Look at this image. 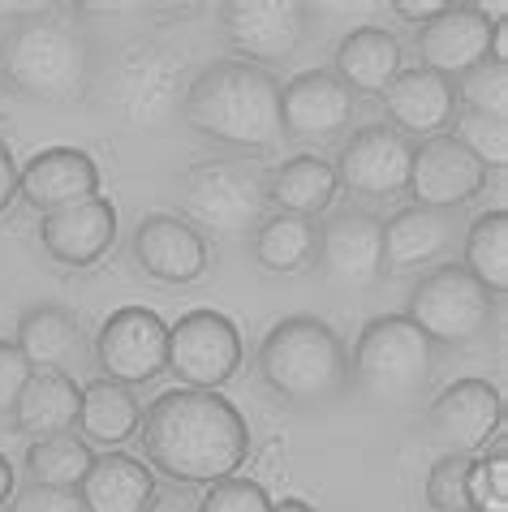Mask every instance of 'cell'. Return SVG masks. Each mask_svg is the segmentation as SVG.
Here are the masks:
<instances>
[{
	"mask_svg": "<svg viewBox=\"0 0 508 512\" xmlns=\"http://www.w3.org/2000/svg\"><path fill=\"white\" fill-rule=\"evenodd\" d=\"M143 461L173 487H211L233 478L250 457V426L229 396L173 388L160 392L138 422Z\"/></svg>",
	"mask_w": 508,
	"mask_h": 512,
	"instance_id": "cell-1",
	"label": "cell"
},
{
	"mask_svg": "<svg viewBox=\"0 0 508 512\" xmlns=\"http://www.w3.org/2000/svg\"><path fill=\"white\" fill-rule=\"evenodd\" d=\"M181 121L229 155L259 164L285 142L280 134V78L272 69L233 61V56L211 61L194 69L186 99H181Z\"/></svg>",
	"mask_w": 508,
	"mask_h": 512,
	"instance_id": "cell-2",
	"label": "cell"
},
{
	"mask_svg": "<svg viewBox=\"0 0 508 512\" xmlns=\"http://www.w3.org/2000/svg\"><path fill=\"white\" fill-rule=\"evenodd\" d=\"M0 82L18 99L74 104L91 95L95 52L74 9H26L0 26Z\"/></svg>",
	"mask_w": 508,
	"mask_h": 512,
	"instance_id": "cell-3",
	"label": "cell"
},
{
	"mask_svg": "<svg viewBox=\"0 0 508 512\" xmlns=\"http://www.w3.org/2000/svg\"><path fill=\"white\" fill-rule=\"evenodd\" d=\"M254 371L267 396L289 409H328L349 396V349L319 315H285L254 349Z\"/></svg>",
	"mask_w": 508,
	"mask_h": 512,
	"instance_id": "cell-4",
	"label": "cell"
},
{
	"mask_svg": "<svg viewBox=\"0 0 508 512\" xmlns=\"http://www.w3.org/2000/svg\"><path fill=\"white\" fill-rule=\"evenodd\" d=\"M435 379V345L405 315H375L349 349V392L362 405L405 414L418 409Z\"/></svg>",
	"mask_w": 508,
	"mask_h": 512,
	"instance_id": "cell-5",
	"label": "cell"
},
{
	"mask_svg": "<svg viewBox=\"0 0 508 512\" xmlns=\"http://www.w3.org/2000/svg\"><path fill=\"white\" fill-rule=\"evenodd\" d=\"M194 69L186 52L155 44V39H134L108 61L104 74H95L91 87H100V104L130 130H168L181 121V99H186Z\"/></svg>",
	"mask_w": 508,
	"mask_h": 512,
	"instance_id": "cell-6",
	"label": "cell"
},
{
	"mask_svg": "<svg viewBox=\"0 0 508 512\" xmlns=\"http://www.w3.org/2000/svg\"><path fill=\"white\" fill-rule=\"evenodd\" d=\"M267 168L242 155L199 160L181 173V220H190L207 241H242L272 216L263 190Z\"/></svg>",
	"mask_w": 508,
	"mask_h": 512,
	"instance_id": "cell-7",
	"label": "cell"
},
{
	"mask_svg": "<svg viewBox=\"0 0 508 512\" xmlns=\"http://www.w3.org/2000/svg\"><path fill=\"white\" fill-rule=\"evenodd\" d=\"M405 319L431 340L435 349H470L487 340L496 323V297L478 284L461 263L427 267L405 302Z\"/></svg>",
	"mask_w": 508,
	"mask_h": 512,
	"instance_id": "cell-8",
	"label": "cell"
},
{
	"mask_svg": "<svg viewBox=\"0 0 508 512\" xmlns=\"http://www.w3.org/2000/svg\"><path fill=\"white\" fill-rule=\"evenodd\" d=\"M328 289L366 293L384 280V216L366 207H332L315 220V263Z\"/></svg>",
	"mask_w": 508,
	"mask_h": 512,
	"instance_id": "cell-9",
	"label": "cell"
},
{
	"mask_svg": "<svg viewBox=\"0 0 508 512\" xmlns=\"http://www.w3.org/2000/svg\"><path fill=\"white\" fill-rule=\"evenodd\" d=\"M220 31L233 61L276 69L289 65L315 31V5L302 0H229L220 5Z\"/></svg>",
	"mask_w": 508,
	"mask_h": 512,
	"instance_id": "cell-10",
	"label": "cell"
},
{
	"mask_svg": "<svg viewBox=\"0 0 508 512\" xmlns=\"http://www.w3.org/2000/svg\"><path fill=\"white\" fill-rule=\"evenodd\" d=\"M242 332L220 310H190L168 327V371L181 388L220 392L242 371Z\"/></svg>",
	"mask_w": 508,
	"mask_h": 512,
	"instance_id": "cell-11",
	"label": "cell"
},
{
	"mask_svg": "<svg viewBox=\"0 0 508 512\" xmlns=\"http://www.w3.org/2000/svg\"><path fill=\"white\" fill-rule=\"evenodd\" d=\"M496 431H504V396L487 379H453L422 414V439L440 457H474Z\"/></svg>",
	"mask_w": 508,
	"mask_h": 512,
	"instance_id": "cell-12",
	"label": "cell"
},
{
	"mask_svg": "<svg viewBox=\"0 0 508 512\" xmlns=\"http://www.w3.org/2000/svg\"><path fill=\"white\" fill-rule=\"evenodd\" d=\"M100 379L121 388H143L168 371V323L147 306H121L100 323L91 345Z\"/></svg>",
	"mask_w": 508,
	"mask_h": 512,
	"instance_id": "cell-13",
	"label": "cell"
},
{
	"mask_svg": "<svg viewBox=\"0 0 508 512\" xmlns=\"http://www.w3.org/2000/svg\"><path fill=\"white\" fill-rule=\"evenodd\" d=\"M409 164H414V142L392 130L388 121H371L349 130L332 173L341 190L366 198V203H388V198L405 194Z\"/></svg>",
	"mask_w": 508,
	"mask_h": 512,
	"instance_id": "cell-14",
	"label": "cell"
},
{
	"mask_svg": "<svg viewBox=\"0 0 508 512\" xmlns=\"http://www.w3.org/2000/svg\"><path fill=\"white\" fill-rule=\"evenodd\" d=\"M354 95L341 87L332 69H302L280 82V134L298 147H319L349 130Z\"/></svg>",
	"mask_w": 508,
	"mask_h": 512,
	"instance_id": "cell-15",
	"label": "cell"
},
{
	"mask_svg": "<svg viewBox=\"0 0 508 512\" xmlns=\"http://www.w3.org/2000/svg\"><path fill=\"white\" fill-rule=\"evenodd\" d=\"M130 254L143 276L160 284H177V289L211 272V241L190 220L173 216V211H151V216L138 220L130 237Z\"/></svg>",
	"mask_w": 508,
	"mask_h": 512,
	"instance_id": "cell-16",
	"label": "cell"
},
{
	"mask_svg": "<svg viewBox=\"0 0 508 512\" xmlns=\"http://www.w3.org/2000/svg\"><path fill=\"white\" fill-rule=\"evenodd\" d=\"M487 168L470 160L448 134L414 142V164H409V203L431 211H461L487 190Z\"/></svg>",
	"mask_w": 508,
	"mask_h": 512,
	"instance_id": "cell-17",
	"label": "cell"
},
{
	"mask_svg": "<svg viewBox=\"0 0 508 512\" xmlns=\"http://www.w3.org/2000/svg\"><path fill=\"white\" fill-rule=\"evenodd\" d=\"M487 31H491V13L483 5L453 0L440 18L418 31L414 39L418 69H431V74L457 82L461 74H470L474 65L487 61Z\"/></svg>",
	"mask_w": 508,
	"mask_h": 512,
	"instance_id": "cell-18",
	"label": "cell"
},
{
	"mask_svg": "<svg viewBox=\"0 0 508 512\" xmlns=\"http://www.w3.org/2000/svg\"><path fill=\"white\" fill-rule=\"evenodd\" d=\"M39 246L61 267H91L117 246V207L104 194L39 216Z\"/></svg>",
	"mask_w": 508,
	"mask_h": 512,
	"instance_id": "cell-19",
	"label": "cell"
},
{
	"mask_svg": "<svg viewBox=\"0 0 508 512\" xmlns=\"http://www.w3.org/2000/svg\"><path fill=\"white\" fill-rule=\"evenodd\" d=\"M100 194V164L78 147H48L18 168V198L39 216Z\"/></svg>",
	"mask_w": 508,
	"mask_h": 512,
	"instance_id": "cell-20",
	"label": "cell"
},
{
	"mask_svg": "<svg viewBox=\"0 0 508 512\" xmlns=\"http://www.w3.org/2000/svg\"><path fill=\"white\" fill-rule=\"evenodd\" d=\"M384 99V117L397 134H405L409 142L448 134V125L457 117V91L453 82L431 74V69H401L392 78V87L379 95Z\"/></svg>",
	"mask_w": 508,
	"mask_h": 512,
	"instance_id": "cell-21",
	"label": "cell"
},
{
	"mask_svg": "<svg viewBox=\"0 0 508 512\" xmlns=\"http://www.w3.org/2000/svg\"><path fill=\"white\" fill-rule=\"evenodd\" d=\"M461 241L457 211L401 207L384 220V272H418V267L444 263V254Z\"/></svg>",
	"mask_w": 508,
	"mask_h": 512,
	"instance_id": "cell-22",
	"label": "cell"
},
{
	"mask_svg": "<svg viewBox=\"0 0 508 512\" xmlns=\"http://www.w3.org/2000/svg\"><path fill=\"white\" fill-rule=\"evenodd\" d=\"M405 61V48L401 39L384 31V26H354L341 44H336V56H332V74L341 78V87L349 95H366V99H379L392 78L401 74Z\"/></svg>",
	"mask_w": 508,
	"mask_h": 512,
	"instance_id": "cell-23",
	"label": "cell"
},
{
	"mask_svg": "<svg viewBox=\"0 0 508 512\" xmlns=\"http://www.w3.org/2000/svg\"><path fill=\"white\" fill-rule=\"evenodd\" d=\"M13 345L22 349V358L31 362V371L65 375L69 366H78V358L87 353V332H82V323L69 306L39 302V306H26L18 315Z\"/></svg>",
	"mask_w": 508,
	"mask_h": 512,
	"instance_id": "cell-24",
	"label": "cell"
},
{
	"mask_svg": "<svg viewBox=\"0 0 508 512\" xmlns=\"http://www.w3.org/2000/svg\"><path fill=\"white\" fill-rule=\"evenodd\" d=\"M263 190H267V207L272 211L302 216V220L328 216L336 194H341L332 160H323L315 151H298V155H289V160H280L276 168H267Z\"/></svg>",
	"mask_w": 508,
	"mask_h": 512,
	"instance_id": "cell-25",
	"label": "cell"
},
{
	"mask_svg": "<svg viewBox=\"0 0 508 512\" xmlns=\"http://www.w3.org/2000/svg\"><path fill=\"white\" fill-rule=\"evenodd\" d=\"M78 396H82V383H74V375L35 371L31 383L18 392V401H13L5 426L13 435H22L26 444L48 435H65L78 422Z\"/></svg>",
	"mask_w": 508,
	"mask_h": 512,
	"instance_id": "cell-26",
	"label": "cell"
},
{
	"mask_svg": "<svg viewBox=\"0 0 508 512\" xmlns=\"http://www.w3.org/2000/svg\"><path fill=\"white\" fill-rule=\"evenodd\" d=\"M155 474L143 457L112 448L104 457H95L87 478L78 487V500L87 512H143L155 500Z\"/></svg>",
	"mask_w": 508,
	"mask_h": 512,
	"instance_id": "cell-27",
	"label": "cell"
},
{
	"mask_svg": "<svg viewBox=\"0 0 508 512\" xmlns=\"http://www.w3.org/2000/svg\"><path fill=\"white\" fill-rule=\"evenodd\" d=\"M138 422H143V405L130 388L121 383H108V379H91L82 383V396H78V422H74V435L87 439L91 448H121L138 435Z\"/></svg>",
	"mask_w": 508,
	"mask_h": 512,
	"instance_id": "cell-28",
	"label": "cell"
},
{
	"mask_svg": "<svg viewBox=\"0 0 508 512\" xmlns=\"http://www.w3.org/2000/svg\"><path fill=\"white\" fill-rule=\"evenodd\" d=\"M250 254H254V263L272 276L306 272V267L315 263V220L272 211V216L250 233Z\"/></svg>",
	"mask_w": 508,
	"mask_h": 512,
	"instance_id": "cell-29",
	"label": "cell"
},
{
	"mask_svg": "<svg viewBox=\"0 0 508 512\" xmlns=\"http://www.w3.org/2000/svg\"><path fill=\"white\" fill-rule=\"evenodd\" d=\"M91 461H95V448L87 439H78L74 431H65V435L31 439L22 452V474H26V482H35V487L78 491Z\"/></svg>",
	"mask_w": 508,
	"mask_h": 512,
	"instance_id": "cell-30",
	"label": "cell"
},
{
	"mask_svg": "<svg viewBox=\"0 0 508 512\" xmlns=\"http://www.w3.org/2000/svg\"><path fill=\"white\" fill-rule=\"evenodd\" d=\"M461 267L496 297L508 293V211H483L461 233Z\"/></svg>",
	"mask_w": 508,
	"mask_h": 512,
	"instance_id": "cell-31",
	"label": "cell"
},
{
	"mask_svg": "<svg viewBox=\"0 0 508 512\" xmlns=\"http://www.w3.org/2000/svg\"><path fill=\"white\" fill-rule=\"evenodd\" d=\"M448 138H453L470 160L483 164L487 173H504V164H508V117H487V112L457 108L453 125H448Z\"/></svg>",
	"mask_w": 508,
	"mask_h": 512,
	"instance_id": "cell-32",
	"label": "cell"
},
{
	"mask_svg": "<svg viewBox=\"0 0 508 512\" xmlns=\"http://www.w3.org/2000/svg\"><path fill=\"white\" fill-rule=\"evenodd\" d=\"M470 512H508V448L504 431L491 435V444L483 448V457L470 461Z\"/></svg>",
	"mask_w": 508,
	"mask_h": 512,
	"instance_id": "cell-33",
	"label": "cell"
},
{
	"mask_svg": "<svg viewBox=\"0 0 508 512\" xmlns=\"http://www.w3.org/2000/svg\"><path fill=\"white\" fill-rule=\"evenodd\" d=\"M453 91H457V108L504 117L508 112V69L483 61V65H474L470 74H461L453 82Z\"/></svg>",
	"mask_w": 508,
	"mask_h": 512,
	"instance_id": "cell-34",
	"label": "cell"
},
{
	"mask_svg": "<svg viewBox=\"0 0 508 512\" xmlns=\"http://www.w3.org/2000/svg\"><path fill=\"white\" fill-rule=\"evenodd\" d=\"M470 461L474 457H440L427 469L422 491H427V504L435 512H470V491H465V482H470Z\"/></svg>",
	"mask_w": 508,
	"mask_h": 512,
	"instance_id": "cell-35",
	"label": "cell"
},
{
	"mask_svg": "<svg viewBox=\"0 0 508 512\" xmlns=\"http://www.w3.org/2000/svg\"><path fill=\"white\" fill-rule=\"evenodd\" d=\"M199 512H272V495L263 482L250 478H220L199 495Z\"/></svg>",
	"mask_w": 508,
	"mask_h": 512,
	"instance_id": "cell-36",
	"label": "cell"
},
{
	"mask_svg": "<svg viewBox=\"0 0 508 512\" xmlns=\"http://www.w3.org/2000/svg\"><path fill=\"white\" fill-rule=\"evenodd\" d=\"M31 362L22 358V349L13 345V340H5L0 336V422L9 418V409H13V401H18V392L31 383Z\"/></svg>",
	"mask_w": 508,
	"mask_h": 512,
	"instance_id": "cell-37",
	"label": "cell"
},
{
	"mask_svg": "<svg viewBox=\"0 0 508 512\" xmlns=\"http://www.w3.org/2000/svg\"><path fill=\"white\" fill-rule=\"evenodd\" d=\"M9 512H87V508H82L78 491H52V487L26 482V487L13 491Z\"/></svg>",
	"mask_w": 508,
	"mask_h": 512,
	"instance_id": "cell-38",
	"label": "cell"
},
{
	"mask_svg": "<svg viewBox=\"0 0 508 512\" xmlns=\"http://www.w3.org/2000/svg\"><path fill=\"white\" fill-rule=\"evenodd\" d=\"M453 5V0H392V13L405 22V26H414V31H422L427 22H435L440 13Z\"/></svg>",
	"mask_w": 508,
	"mask_h": 512,
	"instance_id": "cell-39",
	"label": "cell"
},
{
	"mask_svg": "<svg viewBox=\"0 0 508 512\" xmlns=\"http://www.w3.org/2000/svg\"><path fill=\"white\" fill-rule=\"evenodd\" d=\"M13 203H18V164H13V151L0 138V216H9Z\"/></svg>",
	"mask_w": 508,
	"mask_h": 512,
	"instance_id": "cell-40",
	"label": "cell"
},
{
	"mask_svg": "<svg viewBox=\"0 0 508 512\" xmlns=\"http://www.w3.org/2000/svg\"><path fill=\"white\" fill-rule=\"evenodd\" d=\"M143 512H199V495L186 491V487L155 491V500H151Z\"/></svg>",
	"mask_w": 508,
	"mask_h": 512,
	"instance_id": "cell-41",
	"label": "cell"
},
{
	"mask_svg": "<svg viewBox=\"0 0 508 512\" xmlns=\"http://www.w3.org/2000/svg\"><path fill=\"white\" fill-rule=\"evenodd\" d=\"M487 61L508 69V18H491V31H487Z\"/></svg>",
	"mask_w": 508,
	"mask_h": 512,
	"instance_id": "cell-42",
	"label": "cell"
},
{
	"mask_svg": "<svg viewBox=\"0 0 508 512\" xmlns=\"http://www.w3.org/2000/svg\"><path fill=\"white\" fill-rule=\"evenodd\" d=\"M13 491H18V478H13L9 457L0 452V504H9V500H13Z\"/></svg>",
	"mask_w": 508,
	"mask_h": 512,
	"instance_id": "cell-43",
	"label": "cell"
},
{
	"mask_svg": "<svg viewBox=\"0 0 508 512\" xmlns=\"http://www.w3.org/2000/svg\"><path fill=\"white\" fill-rule=\"evenodd\" d=\"M22 99L13 95V87H5V82H0V121H9L13 117V108H18Z\"/></svg>",
	"mask_w": 508,
	"mask_h": 512,
	"instance_id": "cell-44",
	"label": "cell"
},
{
	"mask_svg": "<svg viewBox=\"0 0 508 512\" xmlns=\"http://www.w3.org/2000/svg\"><path fill=\"white\" fill-rule=\"evenodd\" d=\"M272 512H315L306 500H280V504H272Z\"/></svg>",
	"mask_w": 508,
	"mask_h": 512,
	"instance_id": "cell-45",
	"label": "cell"
}]
</instances>
